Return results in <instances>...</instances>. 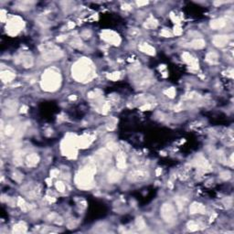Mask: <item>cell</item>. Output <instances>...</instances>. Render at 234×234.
Here are the masks:
<instances>
[{"label":"cell","mask_w":234,"mask_h":234,"mask_svg":"<svg viewBox=\"0 0 234 234\" xmlns=\"http://www.w3.org/2000/svg\"><path fill=\"white\" fill-rule=\"evenodd\" d=\"M140 50L143 52H145V53H147L149 55H155V53H156V50H155L154 48L151 47L148 44H146V43H145V44H143L142 46H140Z\"/></svg>","instance_id":"13"},{"label":"cell","mask_w":234,"mask_h":234,"mask_svg":"<svg viewBox=\"0 0 234 234\" xmlns=\"http://www.w3.org/2000/svg\"><path fill=\"white\" fill-rule=\"evenodd\" d=\"M174 31H175V34L176 35H179L180 33H181V30H180L179 27H175V30Z\"/></svg>","instance_id":"29"},{"label":"cell","mask_w":234,"mask_h":234,"mask_svg":"<svg viewBox=\"0 0 234 234\" xmlns=\"http://www.w3.org/2000/svg\"><path fill=\"white\" fill-rule=\"evenodd\" d=\"M102 38L110 43H114V45H118V43L120 42V39H119L118 35L112 31H104L102 34Z\"/></svg>","instance_id":"4"},{"label":"cell","mask_w":234,"mask_h":234,"mask_svg":"<svg viewBox=\"0 0 234 234\" xmlns=\"http://www.w3.org/2000/svg\"><path fill=\"white\" fill-rule=\"evenodd\" d=\"M65 39H66V37H65V36H60V37L58 38V41H62V40H64Z\"/></svg>","instance_id":"30"},{"label":"cell","mask_w":234,"mask_h":234,"mask_svg":"<svg viewBox=\"0 0 234 234\" xmlns=\"http://www.w3.org/2000/svg\"><path fill=\"white\" fill-rule=\"evenodd\" d=\"M108 148L111 151H114L117 149V146L115 144H113V143H110V144H108Z\"/></svg>","instance_id":"26"},{"label":"cell","mask_w":234,"mask_h":234,"mask_svg":"<svg viewBox=\"0 0 234 234\" xmlns=\"http://www.w3.org/2000/svg\"><path fill=\"white\" fill-rule=\"evenodd\" d=\"M229 40H230V37L227 35H219V36H215L212 41H213V44L216 47L222 48L227 45Z\"/></svg>","instance_id":"5"},{"label":"cell","mask_w":234,"mask_h":234,"mask_svg":"<svg viewBox=\"0 0 234 234\" xmlns=\"http://www.w3.org/2000/svg\"><path fill=\"white\" fill-rule=\"evenodd\" d=\"M23 64L25 67H31L33 65V60L31 58H26L23 60Z\"/></svg>","instance_id":"21"},{"label":"cell","mask_w":234,"mask_h":234,"mask_svg":"<svg viewBox=\"0 0 234 234\" xmlns=\"http://www.w3.org/2000/svg\"><path fill=\"white\" fill-rule=\"evenodd\" d=\"M108 78L113 80H117L120 78V72H113L111 75H108Z\"/></svg>","instance_id":"24"},{"label":"cell","mask_w":234,"mask_h":234,"mask_svg":"<svg viewBox=\"0 0 234 234\" xmlns=\"http://www.w3.org/2000/svg\"><path fill=\"white\" fill-rule=\"evenodd\" d=\"M221 178L224 180H228L231 178V173L229 171H225V172H222L221 174Z\"/></svg>","instance_id":"23"},{"label":"cell","mask_w":234,"mask_h":234,"mask_svg":"<svg viewBox=\"0 0 234 234\" xmlns=\"http://www.w3.org/2000/svg\"><path fill=\"white\" fill-rule=\"evenodd\" d=\"M43 89L51 91L57 89L56 87H58L60 85V77L59 74H57L56 72H52V71H48L46 72L45 76H43Z\"/></svg>","instance_id":"2"},{"label":"cell","mask_w":234,"mask_h":234,"mask_svg":"<svg viewBox=\"0 0 234 234\" xmlns=\"http://www.w3.org/2000/svg\"><path fill=\"white\" fill-rule=\"evenodd\" d=\"M1 78L4 82H10V80L15 78V75L10 72V71H5V72H2Z\"/></svg>","instance_id":"15"},{"label":"cell","mask_w":234,"mask_h":234,"mask_svg":"<svg viewBox=\"0 0 234 234\" xmlns=\"http://www.w3.org/2000/svg\"><path fill=\"white\" fill-rule=\"evenodd\" d=\"M50 175L53 176V178H55V176H57L59 175V171L58 170H56V169H54V170H52L51 172H50Z\"/></svg>","instance_id":"28"},{"label":"cell","mask_w":234,"mask_h":234,"mask_svg":"<svg viewBox=\"0 0 234 234\" xmlns=\"http://www.w3.org/2000/svg\"><path fill=\"white\" fill-rule=\"evenodd\" d=\"M135 224L137 228L139 229V230H143V229L145 228V221L141 217L140 218H137L136 221H135Z\"/></svg>","instance_id":"19"},{"label":"cell","mask_w":234,"mask_h":234,"mask_svg":"<svg viewBox=\"0 0 234 234\" xmlns=\"http://www.w3.org/2000/svg\"><path fill=\"white\" fill-rule=\"evenodd\" d=\"M165 93H166V94H168V96H169V97H171V98H173V97L175 96V93H176L175 89H174V88H170V89H168V90H166V92H165Z\"/></svg>","instance_id":"25"},{"label":"cell","mask_w":234,"mask_h":234,"mask_svg":"<svg viewBox=\"0 0 234 234\" xmlns=\"http://www.w3.org/2000/svg\"><path fill=\"white\" fill-rule=\"evenodd\" d=\"M117 166L120 168H125V158L123 155H119L117 157Z\"/></svg>","instance_id":"17"},{"label":"cell","mask_w":234,"mask_h":234,"mask_svg":"<svg viewBox=\"0 0 234 234\" xmlns=\"http://www.w3.org/2000/svg\"><path fill=\"white\" fill-rule=\"evenodd\" d=\"M61 56H62V52L60 50H53L48 51L43 58H44L45 60H54L60 59Z\"/></svg>","instance_id":"6"},{"label":"cell","mask_w":234,"mask_h":234,"mask_svg":"<svg viewBox=\"0 0 234 234\" xmlns=\"http://www.w3.org/2000/svg\"><path fill=\"white\" fill-rule=\"evenodd\" d=\"M226 26V20L223 19V18H218V19H215L211 21V27L213 30H219V28H222L223 27Z\"/></svg>","instance_id":"9"},{"label":"cell","mask_w":234,"mask_h":234,"mask_svg":"<svg viewBox=\"0 0 234 234\" xmlns=\"http://www.w3.org/2000/svg\"><path fill=\"white\" fill-rule=\"evenodd\" d=\"M27 231L26 226L22 223L17 224L16 226H14L13 228V232H17V233H21V232H25Z\"/></svg>","instance_id":"16"},{"label":"cell","mask_w":234,"mask_h":234,"mask_svg":"<svg viewBox=\"0 0 234 234\" xmlns=\"http://www.w3.org/2000/svg\"><path fill=\"white\" fill-rule=\"evenodd\" d=\"M161 215L166 222L172 223L176 221V215L174 207L171 204H164L161 208Z\"/></svg>","instance_id":"3"},{"label":"cell","mask_w":234,"mask_h":234,"mask_svg":"<svg viewBox=\"0 0 234 234\" xmlns=\"http://www.w3.org/2000/svg\"><path fill=\"white\" fill-rule=\"evenodd\" d=\"M147 3H148L147 1H146V2H141V1H139V2H137V5L140 7V6H143V5H146Z\"/></svg>","instance_id":"31"},{"label":"cell","mask_w":234,"mask_h":234,"mask_svg":"<svg viewBox=\"0 0 234 234\" xmlns=\"http://www.w3.org/2000/svg\"><path fill=\"white\" fill-rule=\"evenodd\" d=\"M206 45V42L201 39H196L190 42V46L194 49H202Z\"/></svg>","instance_id":"11"},{"label":"cell","mask_w":234,"mask_h":234,"mask_svg":"<svg viewBox=\"0 0 234 234\" xmlns=\"http://www.w3.org/2000/svg\"><path fill=\"white\" fill-rule=\"evenodd\" d=\"M27 165L28 166H36L38 163H39L40 157L37 154H31V155H30L27 157Z\"/></svg>","instance_id":"10"},{"label":"cell","mask_w":234,"mask_h":234,"mask_svg":"<svg viewBox=\"0 0 234 234\" xmlns=\"http://www.w3.org/2000/svg\"><path fill=\"white\" fill-rule=\"evenodd\" d=\"M147 176L148 174L146 173V172H144V171H135V172H133L130 175H129V178L133 181H137V180H140V179H145V178H147Z\"/></svg>","instance_id":"7"},{"label":"cell","mask_w":234,"mask_h":234,"mask_svg":"<svg viewBox=\"0 0 234 234\" xmlns=\"http://www.w3.org/2000/svg\"><path fill=\"white\" fill-rule=\"evenodd\" d=\"M91 74H92V72H91V67L89 65V61L87 60L79 61L72 69V75L79 82L88 79Z\"/></svg>","instance_id":"1"},{"label":"cell","mask_w":234,"mask_h":234,"mask_svg":"<svg viewBox=\"0 0 234 234\" xmlns=\"http://www.w3.org/2000/svg\"><path fill=\"white\" fill-rule=\"evenodd\" d=\"M189 211L191 214H195V213H205L206 209H205V207L203 205L199 204V203H193L191 206H190Z\"/></svg>","instance_id":"8"},{"label":"cell","mask_w":234,"mask_h":234,"mask_svg":"<svg viewBox=\"0 0 234 234\" xmlns=\"http://www.w3.org/2000/svg\"><path fill=\"white\" fill-rule=\"evenodd\" d=\"M74 27V23H72V22H70V23H69V27L70 28H71V27Z\"/></svg>","instance_id":"32"},{"label":"cell","mask_w":234,"mask_h":234,"mask_svg":"<svg viewBox=\"0 0 234 234\" xmlns=\"http://www.w3.org/2000/svg\"><path fill=\"white\" fill-rule=\"evenodd\" d=\"M56 188H57V189H58L60 192H63L64 190H65V185L62 182L59 181V182L56 183Z\"/></svg>","instance_id":"22"},{"label":"cell","mask_w":234,"mask_h":234,"mask_svg":"<svg viewBox=\"0 0 234 234\" xmlns=\"http://www.w3.org/2000/svg\"><path fill=\"white\" fill-rule=\"evenodd\" d=\"M206 60L208 61V62L211 63V64L217 63L218 54L216 53V52H209V53L207 54V56H206Z\"/></svg>","instance_id":"14"},{"label":"cell","mask_w":234,"mask_h":234,"mask_svg":"<svg viewBox=\"0 0 234 234\" xmlns=\"http://www.w3.org/2000/svg\"><path fill=\"white\" fill-rule=\"evenodd\" d=\"M161 35H162V36H164V37H171V36H172V34H171V33H170L169 31H166V30H165L161 32Z\"/></svg>","instance_id":"27"},{"label":"cell","mask_w":234,"mask_h":234,"mask_svg":"<svg viewBox=\"0 0 234 234\" xmlns=\"http://www.w3.org/2000/svg\"><path fill=\"white\" fill-rule=\"evenodd\" d=\"M157 21L156 19H154L153 17H150L148 20L146 21V23L145 24V27L147 28H154L157 26Z\"/></svg>","instance_id":"18"},{"label":"cell","mask_w":234,"mask_h":234,"mask_svg":"<svg viewBox=\"0 0 234 234\" xmlns=\"http://www.w3.org/2000/svg\"><path fill=\"white\" fill-rule=\"evenodd\" d=\"M121 178V174L119 173V172L115 171V170H112L111 172L109 173V176H108V180L110 182H116L119 179Z\"/></svg>","instance_id":"12"},{"label":"cell","mask_w":234,"mask_h":234,"mask_svg":"<svg viewBox=\"0 0 234 234\" xmlns=\"http://www.w3.org/2000/svg\"><path fill=\"white\" fill-rule=\"evenodd\" d=\"M188 229L190 231H198V225L197 223H195L194 221H191V222H189L188 224Z\"/></svg>","instance_id":"20"}]
</instances>
